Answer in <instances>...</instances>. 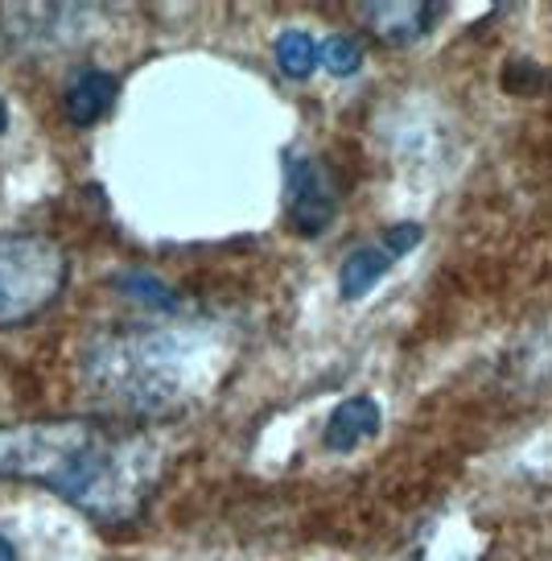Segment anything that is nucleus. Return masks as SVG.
<instances>
[{"instance_id":"obj_1","label":"nucleus","mask_w":552,"mask_h":561,"mask_svg":"<svg viewBox=\"0 0 552 561\" xmlns=\"http://www.w3.org/2000/svg\"><path fill=\"white\" fill-rule=\"evenodd\" d=\"M161 474L153 438L95 417L0 425V479L37 483L100 525L133 520Z\"/></svg>"},{"instance_id":"obj_2","label":"nucleus","mask_w":552,"mask_h":561,"mask_svg":"<svg viewBox=\"0 0 552 561\" xmlns=\"http://www.w3.org/2000/svg\"><path fill=\"white\" fill-rule=\"evenodd\" d=\"M87 376L133 413H165L186 385V339L161 327L112 334L91 347Z\"/></svg>"},{"instance_id":"obj_3","label":"nucleus","mask_w":552,"mask_h":561,"mask_svg":"<svg viewBox=\"0 0 552 561\" xmlns=\"http://www.w3.org/2000/svg\"><path fill=\"white\" fill-rule=\"evenodd\" d=\"M67 252L50 236H0V327H21L50 310L67 285Z\"/></svg>"},{"instance_id":"obj_4","label":"nucleus","mask_w":552,"mask_h":561,"mask_svg":"<svg viewBox=\"0 0 552 561\" xmlns=\"http://www.w3.org/2000/svg\"><path fill=\"white\" fill-rule=\"evenodd\" d=\"M285 194H289V224L301 236H322L338 215L334 178L318 158H301V153L285 158Z\"/></svg>"},{"instance_id":"obj_5","label":"nucleus","mask_w":552,"mask_h":561,"mask_svg":"<svg viewBox=\"0 0 552 561\" xmlns=\"http://www.w3.org/2000/svg\"><path fill=\"white\" fill-rule=\"evenodd\" d=\"M116 91H120L116 75H107L100 67H83L67 83V91H62V112H67V121L74 128H87V124L104 121L107 112H112Z\"/></svg>"},{"instance_id":"obj_6","label":"nucleus","mask_w":552,"mask_h":561,"mask_svg":"<svg viewBox=\"0 0 552 561\" xmlns=\"http://www.w3.org/2000/svg\"><path fill=\"white\" fill-rule=\"evenodd\" d=\"M359 18L383 42L404 46V42H416V37L429 34L433 25L446 18V9L441 4H367V9H359Z\"/></svg>"},{"instance_id":"obj_7","label":"nucleus","mask_w":552,"mask_h":561,"mask_svg":"<svg viewBox=\"0 0 552 561\" xmlns=\"http://www.w3.org/2000/svg\"><path fill=\"white\" fill-rule=\"evenodd\" d=\"M380 421H383V413L371 397H350V401H343L330 413L326 430H322V442H326V450H334V455H346V450H355L359 442L376 438V434H380Z\"/></svg>"},{"instance_id":"obj_8","label":"nucleus","mask_w":552,"mask_h":561,"mask_svg":"<svg viewBox=\"0 0 552 561\" xmlns=\"http://www.w3.org/2000/svg\"><path fill=\"white\" fill-rule=\"evenodd\" d=\"M396 264V256L383 244H359L355 252H346L343 268H338V294L346 301H359L380 277H388V268Z\"/></svg>"},{"instance_id":"obj_9","label":"nucleus","mask_w":552,"mask_h":561,"mask_svg":"<svg viewBox=\"0 0 552 561\" xmlns=\"http://www.w3.org/2000/svg\"><path fill=\"white\" fill-rule=\"evenodd\" d=\"M322 62V42L306 30H285L276 37V67L289 79H310L313 70Z\"/></svg>"},{"instance_id":"obj_10","label":"nucleus","mask_w":552,"mask_h":561,"mask_svg":"<svg viewBox=\"0 0 552 561\" xmlns=\"http://www.w3.org/2000/svg\"><path fill=\"white\" fill-rule=\"evenodd\" d=\"M116 285H120L128 298L149 301V306H157V310H177V298H173V289H170V285H161L153 273H124Z\"/></svg>"},{"instance_id":"obj_11","label":"nucleus","mask_w":552,"mask_h":561,"mask_svg":"<svg viewBox=\"0 0 552 561\" xmlns=\"http://www.w3.org/2000/svg\"><path fill=\"white\" fill-rule=\"evenodd\" d=\"M322 67L330 70V75H338V79H346V75H355V70L363 67V50L355 37L346 34H334L322 42Z\"/></svg>"},{"instance_id":"obj_12","label":"nucleus","mask_w":552,"mask_h":561,"mask_svg":"<svg viewBox=\"0 0 552 561\" xmlns=\"http://www.w3.org/2000/svg\"><path fill=\"white\" fill-rule=\"evenodd\" d=\"M421 240H425V228H421V224H396V228H388L380 236V244L388 248L396 261H400V256H409Z\"/></svg>"},{"instance_id":"obj_13","label":"nucleus","mask_w":552,"mask_h":561,"mask_svg":"<svg viewBox=\"0 0 552 561\" xmlns=\"http://www.w3.org/2000/svg\"><path fill=\"white\" fill-rule=\"evenodd\" d=\"M532 83H544V70H536V62H507L503 88H507V91H528Z\"/></svg>"},{"instance_id":"obj_14","label":"nucleus","mask_w":552,"mask_h":561,"mask_svg":"<svg viewBox=\"0 0 552 561\" xmlns=\"http://www.w3.org/2000/svg\"><path fill=\"white\" fill-rule=\"evenodd\" d=\"M0 561H18V549H13L9 537H0Z\"/></svg>"},{"instance_id":"obj_15","label":"nucleus","mask_w":552,"mask_h":561,"mask_svg":"<svg viewBox=\"0 0 552 561\" xmlns=\"http://www.w3.org/2000/svg\"><path fill=\"white\" fill-rule=\"evenodd\" d=\"M9 128V107H4V100H0V133Z\"/></svg>"}]
</instances>
